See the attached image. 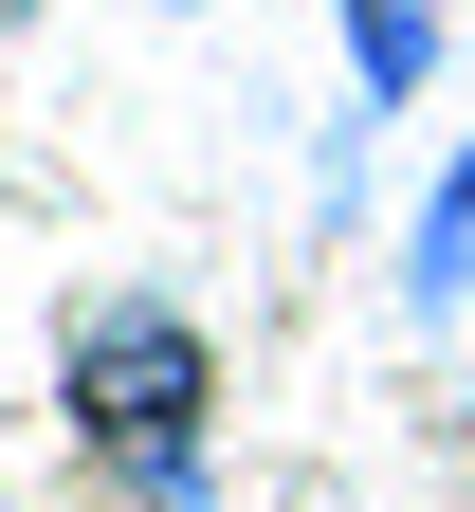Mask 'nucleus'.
Segmentation results:
<instances>
[{"instance_id": "nucleus-1", "label": "nucleus", "mask_w": 475, "mask_h": 512, "mask_svg": "<svg viewBox=\"0 0 475 512\" xmlns=\"http://www.w3.org/2000/svg\"><path fill=\"white\" fill-rule=\"evenodd\" d=\"M55 384H74V439L110 458L128 512H220V476H201V421H220V348H201V311H165V293H74Z\"/></svg>"}, {"instance_id": "nucleus-2", "label": "nucleus", "mask_w": 475, "mask_h": 512, "mask_svg": "<svg viewBox=\"0 0 475 512\" xmlns=\"http://www.w3.org/2000/svg\"><path fill=\"white\" fill-rule=\"evenodd\" d=\"M402 311H421V330H457V311H475V147L421 183V220H402Z\"/></svg>"}, {"instance_id": "nucleus-3", "label": "nucleus", "mask_w": 475, "mask_h": 512, "mask_svg": "<svg viewBox=\"0 0 475 512\" xmlns=\"http://www.w3.org/2000/svg\"><path fill=\"white\" fill-rule=\"evenodd\" d=\"M329 37H348L366 110H421V74H439V0H329Z\"/></svg>"}, {"instance_id": "nucleus-4", "label": "nucleus", "mask_w": 475, "mask_h": 512, "mask_svg": "<svg viewBox=\"0 0 475 512\" xmlns=\"http://www.w3.org/2000/svg\"><path fill=\"white\" fill-rule=\"evenodd\" d=\"M165 19H183V0H165Z\"/></svg>"}]
</instances>
